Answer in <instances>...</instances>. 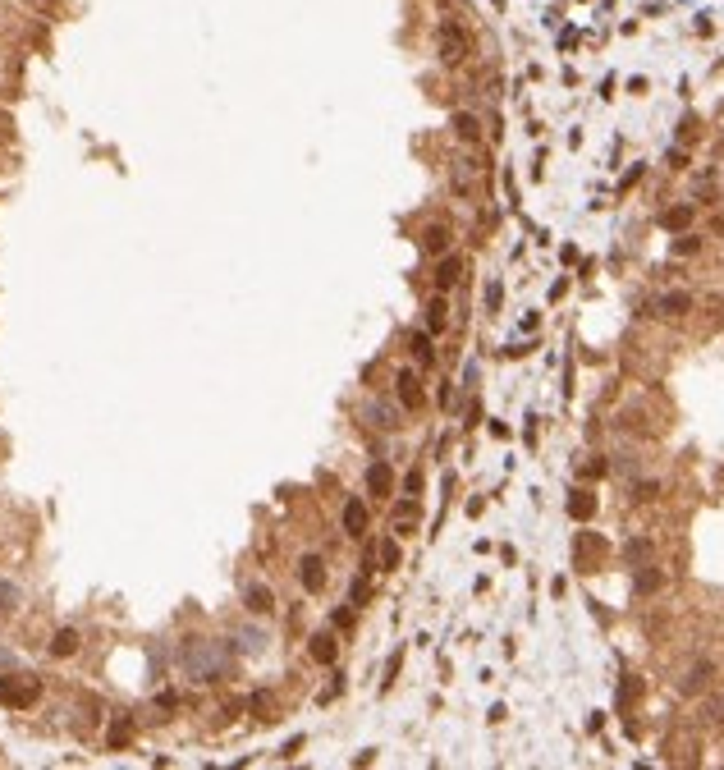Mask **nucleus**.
Wrapping results in <instances>:
<instances>
[{
  "label": "nucleus",
  "mask_w": 724,
  "mask_h": 770,
  "mask_svg": "<svg viewBox=\"0 0 724 770\" xmlns=\"http://www.w3.org/2000/svg\"><path fill=\"white\" fill-rule=\"evenodd\" d=\"M404 495H422V473H417V468L404 477Z\"/></svg>",
  "instance_id": "obj_24"
},
{
  "label": "nucleus",
  "mask_w": 724,
  "mask_h": 770,
  "mask_svg": "<svg viewBox=\"0 0 724 770\" xmlns=\"http://www.w3.org/2000/svg\"><path fill=\"white\" fill-rule=\"evenodd\" d=\"M239 647H243V651H257V647H262V633H243Z\"/></svg>",
  "instance_id": "obj_26"
},
{
  "label": "nucleus",
  "mask_w": 724,
  "mask_h": 770,
  "mask_svg": "<svg viewBox=\"0 0 724 770\" xmlns=\"http://www.w3.org/2000/svg\"><path fill=\"white\" fill-rule=\"evenodd\" d=\"M395 385H399V404H404V408H417V404H422V385H417L413 372H399Z\"/></svg>",
  "instance_id": "obj_11"
},
{
  "label": "nucleus",
  "mask_w": 724,
  "mask_h": 770,
  "mask_svg": "<svg viewBox=\"0 0 724 770\" xmlns=\"http://www.w3.org/2000/svg\"><path fill=\"white\" fill-rule=\"evenodd\" d=\"M298 583L308 587V592H321V587H326V564H321V555H308V560L298 564Z\"/></svg>",
  "instance_id": "obj_3"
},
{
  "label": "nucleus",
  "mask_w": 724,
  "mask_h": 770,
  "mask_svg": "<svg viewBox=\"0 0 724 770\" xmlns=\"http://www.w3.org/2000/svg\"><path fill=\"white\" fill-rule=\"evenodd\" d=\"M427 326H431V330H440V326H445V303H440V298H436V303L427 308Z\"/></svg>",
  "instance_id": "obj_20"
},
{
  "label": "nucleus",
  "mask_w": 724,
  "mask_h": 770,
  "mask_svg": "<svg viewBox=\"0 0 724 770\" xmlns=\"http://www.w3.org/2000/svg\"><path fill=\"white\" fill-rule=\"evenodd\" d=\"M353 605H367V596H372V587H367V578H353Z\"/></svg>",
  "instance_id": "obj_22"
},
{
  "label": "nucleus",
  "mask_w": 724,
  "mask_h": 770,
  "mask_svg": "<svg viewBox=\"0 0 724 770\" xmlns=\"http://www.w3.org/2000/svg\"><path fill=\"white\" fill-rule=\"evenodd\" d=\"M688 220H692V211H688V207H679V211H665V225H670V230H683Z\"/></svg>",
  "instance_id": "obj_19"
},
{
  "label": "nucleus",
  "mask_w": 724,
  "mask_h": 770,
  "mask_svg": "<svg viewBox=\"0 0 724 770\" xmlns=\"http://www.w3.org/2000/svg\"><path fill=\"white\" fill-rule=\"evenodd\" d=\"M179 660H184V670L202 683H216V679L230 674V651L220 647V642H207V638H188L184 651H179Z\"/></svg>",
  "instance_id": "obj_1"
},
{
  "label": "nucleus",
  "mask_w": 724,
  "mask_h": 770,
  "mask_svg": "<svg viewBox=\"0 0 724 770\" xmlns=\"http://www.w3.org/2000/svg\"><path fill=\"white\" fill-rule=\"evenodd\" d=\"M408 344H413V358H417V367H431V358H436V353H431V340H427V335H413Z\"/></svg>",
  "instance_id": "obj_15"
},
{
  "label": "nucleus",
  "mask_w": 724,
  "mask_h": 770,
  "mask_svg": "<svg viewBox=\"0 0 724 770\" xmlns=\"http://www.w3.org/2000/svg\"><path fill=\"white\" fill-rule=\"evenodd\" d=\"M243 605H248L253 615H271V610H275V596H271V587L253 583V587H248V592H243Z\"/></svg>",
  "instance_id": "obj_6"
},
{
  "label": "nucleus",
  "mask_w": 724,
  "mask_h": 770,
  "mask_svg": "<svg viewBox=\"0 0 724 770\" xmlns=\"http://www.w3.org/2000/svg\"><path fill=\"white\" fill-rule=\"evenodd\" d=\"M592 509H596V500H592V495H587V491H578V495H573V500H569V514H573V518H587V514H592Z\"/></svg>",
  "instance_id": "obj_16"
},
{
  "label": "nucleus",
  "mask_w": 724,
  "mask_h": 770,
  "mask_svg": "<svg viewBox=\"0 0 724 770\" xmlns=\"http://www.w3.org/2000/svg\"><path fill=\"white\" fill-rule=\"evenodd\" d=\"M74 651H78V633L74 628H60L51 638V656H74Z\"/></svg>",
  "instance_id": "obj_13"
},
{
  "label": "nucleus",
  "mask_w": 724,
  "mask_h": 770,
  "mask_svg": "<svg viewBox=\"0 0 724 770\" xmlns=\"http://www.w3.org/2000/svg\"><path fill=\"white\" fill-rule=\"evenodd\" d=\"M14 601H19V587H14V583H0V610H10Z\"/></svg>",
  "instance_id": "obj_23"
},
{
  "label": "nucleus",
  "mask_w": 724,
  "mask_h": 770,
  "mask_svg": "<svg viewBox=\"0 0 724 770\" xmlns=\"http://www.w3.org/2000/svg\"><path fill=\"white\" fill-rule=\"evenodd\" d=\"M37 697H42V683L37 679H14V674L10 679H0V702L14 706V711H28Z\"/></svg>",
  "instance_id": "obj_2"
},
{
  "label": "nucleus",
  "mask_w": 724,
  "mask_h": 770,
  "mask_svg": "<svg viewBox=\"0 0 724 770\" xmlns=\"http://www.w3.org/2000/svg\"><path fill=\"white\" fill-rule=\"evenodd\" d=\"M367 418H372V427H395V413H390V408H367Z\"/></svg>",
  "instance_id": "obj_18"
},
{
  "label": "nucleus",
  "mask_w": 724,
  "mask_h": 770,
  "mask_svg": "<svg viewBox=\"0 0 724 770\" xmlns=\"http://www.w3.org/2000/svg\"><path fill=\"white\" fill-rule=\"evenodd\" d=\"M367 491H372V495H390V491H395V477H390L385 463H372V468H367Z\"/></svg>",
  "instance_id": "obj_10"
},
{
  "label": "nucleus",
  "mask_w": 724,
  "mask_h": 770,
  "mask_svg": "<svg viewBox=\"0 0 724 770\" xmlns=\"http://www.w3.org/2000/svg\"><path fill=\"white\" fill-rule=\"evenodd\" d=\"M344 532H349V537H362V532H367V505H362L358 495L344 500Z\"/></svg>",
  "instance_id": "obj_4"
},
{
  "label": "nucleus",
  "mask_w": 724,
  "mask_h": 770,
  "mask_svg": "<svg viewBox=\"0 0 724 770\" xmlns=\"http://www.w3.org/2000/svg\"><path fill=\"white\" fill-rule=\"evenodd\" d=\"M660 308H665V312H688V294H670V298H660Z\"/></svg>",
  "instance_id": "obj_21"
},
{
  "label": "nucleus",
  "mask_w": 724,
  "mask_h": 770,
  "mask_svg": "<svg viewBox=\"0 0 724 770\" xmlns=\"http://www.w3.org/2000/svg\"><path fill=\"white\" fill-rule=\"evenodd\" d=\"M454 133H459L463 143H477V138H482V124H477V115L459 110V115H454Z\"/></svg>",
  "instance_id": "obj_12"
},
{
  "label": "nucleus",
  "mask_w": 724,
  "mask_h": 770,
  "mask_svg": "<svg viewBox=\"0 0 724 770\" xmlns=\"http://www.w3.org/2000/svg\"><path fill=\"white\" fill-rule=\"evenodd\" d=\"M422 253L445 257L450 253V230H445V225H427V230H422Z\"/></svg>",
  "instance_id": "obj_5"
},
{
  "label": "nucleus",
  "mask_w": 724,
  "mask_h": 770,
  "mask_svg": "<svg viewBox=\"0 0 724 770\" xmlns=\"http://www.w3.org/2000/svg\"><path fill=\"white\" fill-rule=\"evenodd\" d=\"M129 738H133V720L129 715H115V720H110V734H106V748L120 752V748H129Z\"/></svg>",
  "instance_id": "obj_7"
},
{
  "label": "nucleus",
  "mask_w": 724,
  "mask_h": 770,
  "mask_svg": "<svg viewBox=\"0 0 724 770\" xmlns=\"http://www.w3.org/2000/svg\"><path fill=\"white\" fill-rule=\"evenodd\" d=\"M399 660H404V651H395V656H390V665H385V688H390V683H395V674H399Z\"/></svg>",
  "instance_id": "obj_25"
},
{
  "label": "nucleus",
  "mask_w": 724,
  "mask_h": 770,
  "mask_svg": "<svg viewBox=\"0 0 724 770\" xmlns=\"http://www.w3.org/2000/svg\"><path fill=\"white\" fill-rule=\"evenodd\" d=\"M381 560H385V569H399V541H381Z\"/></svg>",
  "instance_id": "obj_17"
},
{
  "label": "nucleus",
  "mask_w": 724,
  "mask_h": 770,
  "mask_svg": "<svg viewBox=\"0 0 724 770\" xmlns=\"http://www.w3.org/2000/svg\"><path fill=\"white\" fill-rule=\"evenodd\" d=\"M335 638H330V633H317V638H312V656L321 660V665H330V660H335Z\"/></svg>",
  "instance_id": "obj_14"
},
{
  "label": "nucleus",
  "mask_w": 724,
  "mask_h": 770,
  "mask_svg": "<svg viewBox=\"0 0 724 770\" xmlns=\"http://www.w3.org/2000/svg\"><path fill=\"white\" fill-rule=\"evenodd\" d=\"M463 51H468V46H463V33L454 23H445V28H440V55H445V60H463Z\"/></svg>",
  "instance_id": "obj_8"
},
{
  "label": "nucleus",
  "mask_w": 724,
  "mask_h": 770,
  "mask_svg": "<svg viewBox=\"0 0 724 770\" xmlns=\"http://www.w3.org/2000/svg\"><path fill=\"white\" fill-rule=\"evenodd\" d=\"M459 271H463L459 257H440V266H436V289H440V294H450V289H454Z\"/></svg>",
  "instance_id": "obj_9"
}]
</instances>
